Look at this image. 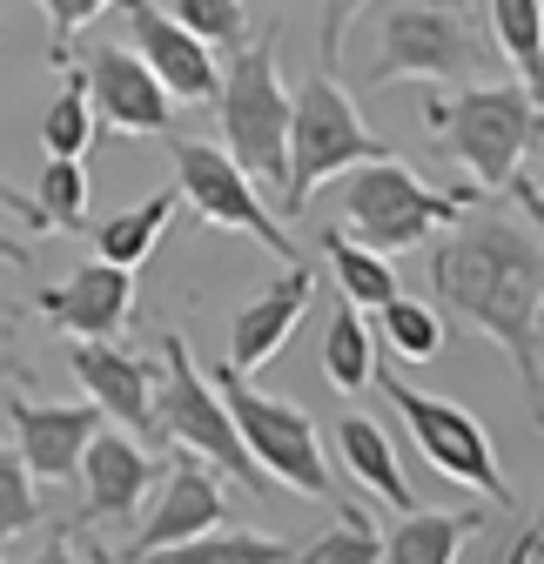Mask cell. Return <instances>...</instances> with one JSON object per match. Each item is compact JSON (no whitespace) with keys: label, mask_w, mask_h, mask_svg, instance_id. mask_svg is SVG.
<instances>
[{"label":"cell","mask_w":544,"mask_h":564,"mask_svg":"<svg viewBox=\"0 0 544 564\" xmlns=\"http://www.w3.org/2000/svg\"><path fill=\"white\" fill-rule=\"evenodd\" d=\"M431 282L444 310L478 323L504 357L518 364L524 390L537 397V364H544V262H537V229L518 223H464L457 236L431 256Z\"/></svg>","instance_id":"obj_1"},{"label":"cell","mask_w":544,"mask_h":564,"mask_svg":"<svg viewBox=\"0 0 544 564\" xmlns=\"http://www.w3.org/2000/svg\"><path fill=\"white\" fill-rule=\"evenodd\" d=\"M485 67L478 14L464 0H377V54L363 88L390 82H470Z\"/></svg>","instance_id":"obj_2"},{"label":"cell","mask_w":544,"mask_h":564,"mask_svg":"<svg viewBox=\"0 0 544 564\" xmlns=\"http://www.w3.org/2000/svg\"><path fill=\"white\" fill-rule=\"evenodd\" d=\"M424 121L437 128V149L470 175V188H504L511 169L537 155V134H544L537 88H504V82L431 101Z\"/></svg>","instance_id":"obj_3"},{"label":"cell","mask_w":544,"mask_h":564,"mask_svg":"<svg viewBox=\"0 0 544 564\" xmlns=\"http://www.w3.org/2000/svg\"><path fill=\"white\" fill-rule=\"evenodd\" d=\"M390 149L363 128L357 101L336 88L329 75H309L303 88H290V162H283V188L276 208L283 216H303V202L357 162H383Z\"/></svg>","instance_id":"obj_4"},{"label":"cell","mask_w":544,"mask_h":564,"mask_svg":"<svg viewBox=\"0 0 544 564\" xmlns=\"http://www.w3.org/2000/svg\"><path fill=\"white\" fill-rule=\"evenodd\" d=\"M155 437L175 444V451H188V457H202L216 477H236L249 498H262V490H269V477L255 470V457L236 437V423H229L216 383L195 377V357H188L182 336H162V364H155Z\"/></svg>","instance_id":"obj_5"},{"label":"cell","mask_w":544,"mask_h":564,"mask_svg":"<svg viewBox=\"0 0 544 564\" xmlns=\"http://www.w3.org/2000/svg\"><path fill=\"white\" fill-rule=\"evenodd\" d=\"M344 175H350L344 182V236L357 249H377V256H396V249L431 242L437 229H450L464 216V202H470V188L464 195H444V188L417 182L396 155L357 162Z\"/></svg>","instance_id":"obj_6"},{"label":"cell","mask_w":544,"mask_h":564,"mask_svg":"<svg viewBox=\"0 0 544 564\" xmlns=\"http://www.w3.org/2000/svg\"><path fill=\"white\" fill-rule=\"evenodd\" d=\"M222 108V134H229V155L242 162L249 182L283 188V162H290V82H283V61H276V34L269 41H242L236 67L216 88Z\"/></svg>","instance_id":"obj_7"},{"label":"cell","mask_w":544,"mask_h":564,"mask_svg":"<svg viewBox=\"0 0 544 564\" xmlns=\"http://www.w3.org/2000/svg\"><path fill=\"white\" fill-rule=\"evenodd\" d=\"M216 397H222V410H229V423H236L242 451L255 457V470H262L269 484H290V490H303V498H329V490H336L309 410H296V403H283V397H262V390H255L242 370H229V364L216 370Z\"/></svg>","instance_id":"obj_8"},{"label":"cell","mask_w":544,"mask_h":564,"mask_svg":"<svg viewBox=\"0 0 544 564\" xmlns=\"http://www.w3.org/2000/svg\"><path fill=\"white\" fill-rule=\"evenodd\" d=\"M377 383H383V397L396 403V416L411 423V437H417V451L431 457L437 477L470 484L485 505H518V498H511V484H504V470H498V451H491V437H485V423L470 416L464 403L431 397V390H411L396 370H383Z\"/></svg>","instance_id":"obj_9"},{"label":"cell","mask_w":544,"mask_h":564,"mask_svg":"<svg viewBox=\"0 0 544 564\" xmlns=\"http://www.w3.org/2000/svg\"><path fill=\"white\" fill-rule=\"evenodd\" d=\"M168 155H175V195L195 208L209 229H242L249 242H262L269 256L303 262V249L283 236V223L269 216V202L255 195V182L242 175V162L216 141H195V134H168Z\"/></svg>","instance_id":"obj_10"},{"label":"cell","mask_w":544,"mask_h":564,"mask_svg":"<svg viewBox=\"0 0 544 564\" xmlns=\"http://www.w3.org/2000/svg\"><path fill=\"white\" fill-rule=\"evenodd\" d=\"M121 21H128V41H134V61L162 82L168 101H216L222 88V67H216V47L195 41L168 8L155 0H115Z\"/></svg>","instance_id":"obj_11"},{"label":"cell","mask_w":544,"mask_h":564,"mask_svg":"<svg viewBox=\"0 0 544 564\" xmlns=\"http://www.w3.org/2000/svg\"><path fill=\"white\" fill-rule=\"evenodd\" d=\"M216 524H229V498H222V484H216V470L202 464V457H188V451H175V457L162 464V498H155L149 524H142V531L128 538V551H121L115 564H142L149 551L188 544V538H202V531H216Z\"/></svg>","instance_id":"obj_12"},{"label":"cell","mask_w":544,"mask_h":564,"mask_svg":"<svg viewBox=\"0 0 544 564\" xmlns=\"http://www.w3.org/2000/svg\"><path fill=\"white\" fill-rule=\"evenodd\" d=\"M81 82H88L95 134H101V128H115V134H168V128H175V101L162 95V82H155L128 47H115V41L88 47Z\"/></svg>","instance_id":"obj_13"},{"label":"cell","mask_w":544,"mask_h":564,"mask_svg":"<svg viewBox=\"0 0 544 564\" xmlns=\"http://www.w3.org/2000/svg\"><path fill=\"white\" fill-rule=\"evenodd\" d=\"M67 370H75V383L101 410V423H121L134 444H162L155 437V364L149 357H128L115 343H75Z\"/></svg>","instance_id":"obj_14"},{"label":"cell","mask_w":544,"mask_h":564,"mask_svg":"<svg viewBox=\"0 0 544 564\" xmlns=\"http://www.w3.org/2000/svg\"><path fill=\"white\" fill-rule=\"evenodd\" d=\"M8 423H14V457L28 464L34 484H75V464L88 451V437L101 431L95 403H34V397H8Z\"/></svg>","instance_id":"obj_15"},{"label":"cell","mask_w":544,"mask_h":564,"mask_svg":"<svg viewBox=\"0 0 544 564\" xmlns=\"http://www.w3.org/2000/svg\"><path fill=\"white\" fill-rule=\"evenodd\" d=\"M75 477H81V524H128L134 511H142L149 484L162 477V464L128 431H95L81 464H75Z\"/></svg>","instance_id":"obj_16"},{"label":"cell","mask_w":544,"mask_h":564,"mask_svg":"<svg viewBox=\"0 0 544 564\" xmlns=\"http://www.w3.org/2000/svg\"><path fill=\"white\" fill-rule=\"evenodd\" d=\"M34 310H41L54 329H67L75 343H115L121 323H128V310H134V269L95 256V262H81L67 282L41 290Z\"/></svg>","instance_id":"obj_17"},{"label":"cell","mask_w":544,"mask_h":564,"mask_svg":"<svg viewBox=\"0 0 544 564\" xmlns=\"http://www.w3.org/2000/svg\"><path fill=\"white\" fill-rule=\"evenodd\" d=\"M309 296H316V269L309 262H290L249 310H236V323H229V370L255 377L283 349V336L309 316Z\"/></svg>","instance_id":"obj_18"},{"label":"cell","mask_w":544,"mask_h":564,"mask_svg":"<svg viewBox=\"0 0 544 564\" xmlns=\"http://www.w3.org/2000/svg\"><path fill=\"white\" fill-rule=\"evenodd\" d=\"M336 451H344V470H350L363 490H377L390 511H411V505H417V498H411V477H403V464H396V444L383 437L377 416H363V410L336 416Z\"/></svg>","instance_id":"obj_19"},{"label":"cell","mask_w":544,"mask_h":564,"mask_svg":"<svg viewBox=\"0 0 544 564\" xmlns=\"http://www.w3.org/2000/svg\"><path fill=\"white\" fill-rule=\"evenodd\" d=\"M485 531V511H403V524L383 538L377 564H457V551Z\"/></svg>","instance_id":"obj_20"},{"label":"cell","mask_w":544,"mask_h":564,"mask_svg":"<svg viewBox=\"0 0 544 564\" xmlns=\"http://www.w3.org/2000/svg\"><path fill=\"white\" fill-rule=\"evenodd\" d=\"M175 208H182V195H175V188H155L149 202H134V208H121V216H108V223L95 229V256H101V262H121V269H142V262L155 256L162 229L175 223Z\"/></svg>","instance_id":"obj_21"},{"label":"cell","mask_w":544,"mask_h":564,"mask_svg":"<svg viewBox=\"0 0 544 564\" xmlns=\"http://www.w3.org/2000/svg\"><path fill=\"white\" fill-rule=\"evenodd\" d=\"M323 256H329V275H336V290H344V303H357V310H383V303L396 296V269H390V256L357 249L344 229H329V236H323Z\"/></svg>","instance_id":"obj_22"},{"label":"cell","mask_w":544,"mask_h":564,"mask_svg":"<svg viewBox=\"0 0 544 564\" xmlns=\"http://www.w3.org/2000/svg\"><path fill=\"white\" fill-rule=\"evenodd\" d=\"M41 149H47V155H67V162L95 155V108H88V82H81L75 61L61 67V95H54L47 115H41Z\"/></svg>","instance_id":"obj_23"},{"label":"cell","mask_w":544,"mask_h":564,"mask_svg":"<svg viewBox=\"0 0 544 564\" xmlns=\"http://www.w3.org/2000/svg\"><path fill=\"white\" fill-rule=\"evenodd\" d=\"M142 564H290V544L283 538H255V531H202L188 544H168V551H149Z\"/></svg>","instance_id":"obj_24"},{"label":"cell","mask_w":544,"mask_h":564,"mask_svg":"<svg viewBox=\"0 0 544 564\" xmlns=\"http://www.w3.org/2000/svg\"><path fill=\"white\" fill-rule=\"evenodd\" d=\"M323 377L344 390V397H357L370 377H377V349H370V329H363V310L357 303H344L329 316V336H323Z\"/></svg>","instance_id":"obj_25"},{"label":"cell","mask_w":544,"mask_h":564,"mask_svg":"<svg viewBox=\"0 0 544 564\" xmlns=\"http://www.w3.org/2000/svg\"><path fill=\"white\" fill-rule=\"evenodd\" d=\"M491 34L498 54L524 75V88L544 82V0H491Z\"/></svg>","instance_id":"obj_26"},{"label":"cell","mask_w":544,"mask_h":564,"mask_svg":"<svg viewBox=\"0 0 544 564\" xmlns=\"http://www.w3.org/2000/svg\"><path fill=\"white\" fill-rule=\"evenodd\" d=\"M383 538L370 511H336V524H323L303 551H290V564H377Z\"/></svg>","instance_id":"obj_27"},{"label":"cell","mask_w":544,"mask_h":564,"mask_svg":"<svg viewBox=\"0 0 544 564\" xmlns=\"http://www.w3.org/2000/svg\"><path fill=\"white\" fill-rule=\"evenodd\" d=\"M370 316L383 323V336H390L396 357H411V364H424V357H437V349H444V323H437V310L411 303L403 290H396L383 310H370Z\"/></svg>","instance_id":"obj_28"},{"label":"cell","mask_w":544,"mask_h":564,"mask_svg":"<svg viewBox=\"0 0 544 564\" xmlns=\"http://www.w3.org/2000/svg\"><path fill=\"white\" fill-rule=\"evenodd\" d=\"M34 202H41L47 229H81V223H88V169L67 162V155H47Z\"/></svg>","instance_id":"obj_29"},{"label":"cell","mask_w":544,"mask_h":564,"mask_svg":"<svg viewBox=\"0 0 544 564\" xmlns=\"http://www.w3.org/2000/svg\"><path fill=\"white\" fill-rule=\"evenodd\" d=\"M168 14H175L195 41H209V47H242V41H249L242 0H175Z\"/></svg>","instance_id":"obj_30"},{"label":"cell","mask_w":544,"mask_h":564,"mask_svg":"<svg viewBox=\"0 0 544 564\" xmlns=\"http://www.w3.org/2000/svg\"><path fill=\"white\" fill-rule=\"evenodd\" d=\"M41 524V498H34V477H28V464L0 444V544L8 538H21V531H34Z\"/></svg>","instance_id":"obj_31"},{"label":"cell","mask_w":544,"mask_h":564,"mask_svg":"<svg viewBox=\"0 0 544 564\" xmlns=\"http://www.w3.org/2000/svg\"><path fill=\"white\" fill-rule=\"evenodd\" d=\"M41 8H47V21H54V47H47V61L67 67V61H75V34H81L95 14H108L115 0H41Z\"/></svg>","instance_id":"obj_32"},{"label":"cell","mask_w":544,"mask_h":564,"mask_svg":"<svg viewBox=\"0 0 544 564\" xmlns=\"http://www.w3.org/2000/svg\"><path fill=\"white\" fill-rule=\"evenodd\" d=\"M370 8V0H323V41H316V54H323V75L336 61H344V41H350V28H357V14Z\"/></svg>","instance_id":"obj_33"},{"label":"cell","mask_w":544,"mask_h":564,"mask_svg":"<svg viewBox=\"0 0 544 564\" xmlns=\"http://www.w3.org/2000/svg\"><path fill=\"white\" fill-rule=\"evenodd\" d=\"M0 41H8V21H0ZM0 208H8V216H21V223H28L34 236L47 229V216H41V202H34V195H21V188H14L8 175H0Z\"/></svg>","instance_id":"obj_34"},{"label":"cell","mask_w":544,"mask_h":564,"mask_svg":"<svg viewBox=\"0 0 544 564\" xmlns=\"http://www.w3.org/2000/svg\"><path fill=\"white\" fill-rule=\"evenodd\" d=\"M504 564H544V531H537V524H524V531L511 538V551H504Z\"/></svg>","instance_id":"obj_35"},{"label":"cell","mask_w":544,"mask_h":564,"mask_svg":"<svg viewBox=\"0 0 544 564\" xmlns=\"http://www.w3.org/2000/svg\"><path fill=\"white\" fill-rule=\"evenodd\" d=\"M28 564H75V544H67V531H61V538H54L47 551H34Z\"/></svg>","instance_id":"obj_36"},{"label":"cell","mask_w":544,"mask_h":564,"mask_svg":"<svg viewBox=\"0 0 544 564\" xmlns=\"http://www.w3.org/2000/svg\"><path fill=\"white\" fill-rule=\"evenodd\" d=\"M0 377H21V364H14V343H8V329H0Z\"/></svg>","instance_id":"obj_37"},{"label":"cell","mask_w":544,"mask_h":564,"mask_svg":"<svg viewBox=\"0 0 544 564\" xmlns=\"http://www.w3.org/2000/svg\"><path fill=\"white\" fill-rule=\"evenodd\" d=\"M0 262H28V249H21L14 236H0Z\"/></svg>","instance_id":"obj_38"},{"label":"cell","mask_w":544,"mask_h":564,"mask_svg":"<svg viewBox=\"0 0 544 564\" xmlns=\"http://www.w3.org/2000/svg\"><path fill=\"white\" fill-rule=\"evenodd\" d=\"M88 564H115V557H108V551H101V544H88Z\"/></svg>","instance_id":"obj_39"}]
</instances>
